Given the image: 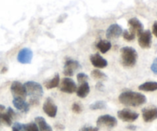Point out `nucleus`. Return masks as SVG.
<instances>
[{
	"label": "nucleus",
	"mask_w": 157,
	"mask_h": 131,
	"mask_svg": "<svg viewBox=\"0 0 157 131\" xmlns=\"http://www.w3.org/2000/svg\"><path fill=\"white\" fill-rule=\"evenodd\" d=\"M6 114L12 118V120H13L14 118H15V117H16V114H15V112L14 111V110H12V108H11V107H8Z\"/></svg>",
	"instance_id": "cd10ccee"
},
{
	"label": "nucleus",
	"mask_w": 157,
	"mask_h": 131,
	"mask_svg": "<svg viewBox=\"0 0 157 131\" xmlns=\"http://www.w3.org/2000/svg\"><path fill=\"white\" fill-rule=\"evenodd\" d=\"M33 58V52L31 49L25 48L20 50L17 55V60L21 64H30Z\"/></svg>",
	"instance_id": "9b49d317"
},
{
	"label": "nucleus",
	"mask_w": 157,
	"mask_h": 131,
	"mask_svg": "<svg viewBox=\"0 0 157 131\" xmlns=\"http://www.w3.org/2000/svg\"><path fill=\"white\" fill-rule=\"evenodd\" d=\"M123 36H124V39L127 40V41H133V40L134 39L135 37H136V35L129 30H124V32H123Z\"/></svg>",
	"instance_id": "393cba45"
},
{
	"label": "nucleus",
	"mask_w": 157,
	"mask_h": 131,
	"mask_svg": "<svg viewBox=\"0 0 157 131\" xmlns=\"http://www.w3.org/2000/svg\"><path fill=\"white\" fill-rule=\"evenodd\" d=\"M35 124H37L39 131H52V128L49 124H47L45 119L42 117H37L35 119Z\"/></svg>",
	"instance_id": "f3484780"
},
{
	"label": "nucleus",
	"mask_w": 157,
	"mask_h": 131,
	"mask_svg": "<svg viewBox=\"0 0 157 131\" xmlns=\"http://www.w3.org/2000/svg\"><path fill=\"white\" fill-rule=\"evenodd\" d=\"M14 107L17 109V110H20L22 113H28L29 110V104L25 102V100L18 99V98H14L13 101H12Z\"/></svg>",
	"instance_id": "dca6fc26"
},
{
	"label": "nucleus",
	"mask_w": 157,
	"mask_h": 131,
	"mask_svg": "<svg viewBox=\"0 0 157 131\" xmlns=\"http://www.w3.org/2000/svg\"><path fill=\"white\" fill-rule=\"evenodd\" d=\"M77 78H78V82L81 83V84H83V83H85L88 81L89 77L84 73H79L77 75Z\"/></svg>",
	"instance_id": "a878e982"
},
{
	"label": "nucleus",
	"mask_w": 157,
	"mask_h": 131,
	"mask_svg": "<svg viewBox=\"0 0 157 131\" xmlns=\"http://www.w3.org/2000/svg\"><path fill=\"white\" fill-rule=\"evenodd\" d=\"M27 91V94L30 96V99L39 100L43 95L42 86L35 81H27L24 84Z\"/></svg>",
	"instance_id": "7ed1b4c3"
},
{
	"label": "nucleus",
	"mask_w": 157,
	"mask_h": 131,
	"mask_svg": "<svg viewBox=\"0 0 157 131\" xmlns=\"http://www.w3.org/2000/svg\"><path fill=\"white\" fill-rule=\"evenodd\" d=\"M99 128L98 127H83L80 129L79 131H98Z\"/></svg>",
	"instance_id": "c85d7f7f"
},
{
	"label": "nucleus",
	"mask_w": 157,
	"mask_h": 131,
	"mask_svg": "<svg viewBox=\"0 0 157 131\" xmlns=\"http://www.w3.org/2000/svg\"><path fill=\"white\" fill-rule=\"evenodd\" d=\"M77 95L81 98H84L90 93V86L88 83H83L80 85L78 88H77Z\"/></svg>",
	"instance_id": "a211bd4d"
},
{
	"label": "nucleus",
	"mask_w": 157,
	"mask_h": 131,
	"mask_svg": "<svg viewBox=\"0 0 157 131\" xmlns=\"http://www.w3.org/2000/svg\"><path fill=\"white\" fill-rule=\"evenodd\" d=\"M153 35L157 38V21H155L153 23Z\"/></svg>",
	"instance_id": "2f4dec72"
},
{
	"label": "nucleus",
	"mask_w": 157,
	"mask_h": 131,
	"mask_svg": "<svg viewBox=\"0 0 157 131\" xmlns=\"http://www.w3.org/2000/svg\"><path fill=\"white\" fill-rule=\"evenodd\" d=\"M107 108V104L103 101H98L93 103L90 105V109L93 110H103V109Z\"/></svg>",
	"instance_id": "5701e85b"
},
{
	"label": "nucleus",
	"mask_w": 157,
	"mask_h": 131,
	"mask_svg": "<svg viewBox=\"0 0 157 131\" xmlns=\"http://www.w3.org/2000/svg\"><path fill=\"white\" fill-rule=\"evenodd\" d=\"M128 24L130 25V29L131 32H133L135 35H139L141 32H144V25L141 23L138 18H132L128 21Z\"/></svg>",
	"instance_id": "4468645a"
},
{
	"label": "nucleus",
	"mask_w": 157,
	"mask_h": 131,
	"mask_svg": "<svg viewBox=\"0 0 157 131\" xmlns=\"http://www.w3.org/2000/svg\"><path fill=\"white\" fill-rule=\"evenodd\" d=\"M5 109H6L5 106L4 105H2V104H0V113H2V112L3 110H5Z\"/></svg>",
	"instance_id": "c9c22d12"
},
{
	"label": "nucleus",
	"mask_w": 157,
	"mask_h": 131,
	"mask_svg": "<svg viewBox=\"0 0 157 131\" xmlns=\"http://www.w3.org/2000/svg\"><path fill=\"white\" fill-rule=\"evenodd\" d=\"M60 91L64 93L73 94L77 91V85L72 79L64 78H63L60 84Z\"/></svg>",
	"instance_id": "0eeeda50"
},
{
	"label": "nucleus",
	"mask_w": 157,
	"mask_h": 131,
	"mask_svg": "<svg viewBox=\"0 0 157 131\" xmlns=\"http://www.w3.org/2000/svg\"><path fill=\"white\" fill-rule=\"evenodd\" d=\"M123 33V29L121 26L117 24H112L109 26L106 32V37L108 39H114L118 38Z\"/></svg>",
	"instance_id": "f8f14e48"
},
{
	"label": "nucleus",
	"mask_w": 157,
	"mask_h": 131,
	"mask_svg": "<svg viewBox=\"0 0 157 131\" xmlns=\"http://www.w3.org/2000/svg\"><path fill=\"white\" fill-rule=\"evenodd\" d=\"M138 43L142 48H150L152 44V33L150 30H146L138 35Z\"/></svg>",
	"instance_id": "423d86ee"
},
{
	"label": "nucleus",
	"mask_w": 157,
	"mask_h": 131,
	"mask_svg": "<svg viewBox=\"0 0 157 131\" xmlns=\"http://www.w3.org/2000/svg\"><path fill=\"white\" fill-rule=\"evenodd\" d=\"M121 64L124 67H132L136 64L138 58L136 51L132 47H124L121 49Z\"/></svg>",
	"instance_id": "f03ea898"
},
{
	"label": "nucleus",
	"mask_w": 157,
	"mask_h": 131,
	"mask_svg": "<svg viewBox=\"0 0 157 131\" xmlns=\"http://www.w3.org/2000/svg\"><path fill=\"white\" fill-rule=\"evenodd\" d=\"M96 47L101 53H107L111 48V43L107 40H101L97 44Z\"/></svg>",
	"instance_id": "6ab92c4d"
},
{
	"label": "nucleus",
	"mask_w": 157,
	"mask_h": 131,
	"mask_svg": "<svg viewBox=\"0 0 157 131\" xmlns=\"http://www.w3.org/2000/svg\"><path fill=\"white\" fill-rule=\"evenodd\" d=\"M119 101L127 107H139L147 102V98L143 94L128 91L120 94Z\"/></svg>",
	"instance_id": "f257e3e1"
},
{
	"label": "nucleus",
	"mask_w": 157,
	"mask_h": 131,
	"mask_svg": "<svg viewBox=\"0 0 157 131\" xmlns=\"http://www.w3.org/2000/svg\"><path fill=\"white\" fill-rule=\"evenodd\" d=\"M142 114L144 121L145 122H152L157 119V107H151L143 109Z\"/></svg>",
	"instance_id": "ddd939ff"
},
{
	"label": "nucleus",
	"mask_w": 157,
	"mask_h": 131,
	"mask_svg": "<svg viewBox=\"0 0 157 131\" xmlns=\"http://www.w3.org/2000/svg\"><path fill=\"white\" fill-rule=\"evenodd\" d=\"M12 124V120L7 114L0 113V125L5 124V125L10 127Z\"/></svg>",
	"instance_id": "4be33fe9"
},
{
	"label": "nucleus",
	"mask_w": 157,
	"mask_h": 131,
	"mask_svg": "<svg viewBox=\"0 0 157 131\" xmlns=\"http://www.w3.org/2000/svg\"><path fill=\"white\" fill-rule=\"evenodd\" d=\"M117 116L124 122H133L139 118V114L132 111L129 109H123L117 112Z\"/></svg>",
	"instance_id": "6e6552de"
},
{
	"label": "nucleus",
	"mask_w": 157,
	"mask_h": 131,
	"mask_svg": "<svg viewBox=\"0 0 157 131\" xmlns=\"http://www.w3.org/2000/svg\"><path fill=\"white\" fill-rule=\"evenodd\" d=\"M90 61L91 64H93L94 67H97V68H104L108 64L107 60L104 59L98 53L90 55Z\"/></svg>",
	"instance_id": "2eb2a0df"
},
{
	"label": "nucleus",
	"mask_w": 157,
	"mask_h": 131,
	"mask_svg": "<svg viewBox=\"0 0 157 131\" xmlns=\"http://www.w3.org/2000/svg\"><path fill=\"white\" fill-rule=\"evenodd\" d=\"M7 70H8L7 67H3L2 70L1 71V73H2V74H3V73H4V72H6V71H7Z\"/></svg>",
	"instance_id": "e433bc0d"
},
{
	"label": "nucleus",
	"mask_w": 157,
	"mask_h": 131,
	"mask_svg": "<svg viewBox=\"0 0 157 131\" xmlns=\"http://www.w3.org/2000/svg\"><path fill=\"white\" fill-rule=\"evenodd\" d=\"M43 110L50 118H55L58 112V107L54 103L52 98H48L46 99L43 104Z\"/></svg>",
	"instance_id": "9d476101"
},
{
	"label": "nucleus",
	"mask_w": 157,
	"mask_h": 131,
	"mask_svg": "<svg viewBox=\"0 0 157 131\" xmlns=\"http://www.w3.org/2000/svg\"><path fill=\"white\" fill-rule=\"evenodd\" d=\"M60 82V77L58 74H56L55 76L52 78V80H50L48 82H44V86L47 89H52L57 87L59 85Z\"/></svg>",
	"instance_id": "412c9836"
},
{
	"label": "nucleus",
	"mask_w": 157,
	"mask_h": 131,
	"mask_svg": "<svg viewBox=\"0 0 157 131\" xmlns=\"http://www.w3.org/2000/svg\"><path fill=\"white\" fill-rule=\"evenodd\" d=\"M55 129H56L57 130H63L64 129V126H63L62 124H55Z\"/></svg>",
	"instance_id": "473e14b6"
},
{
	"label": "nucleus",
	"mask_w": 157,
	"mask_h": 131,
	"mask_svg": "<svg viewBox=\"0 0 157 131\" xmlns=\"http://www.w3.org/2000/svg\"><path fill=\"white\" fill-rule=\"evenodd\" d=\"M29 128H30L31 131H39L38 126H37V124H35V123L34 122L29 123Z\"/></svg>",
	"instance_id": "7c9ffc66"
},
{
	"label": "nucleus",
	"mask_w": 157,
	"mask_h": 131,
	"mask_svg": "<svg viewBox=\"0 0 157 131\" xmlns=\"http://www.w3.org/2000/svg\"><path fill=\"white\" fill-rule=\"evenodd\" d=\"M12 131H19V130H18L16 128H15V127H12Z\"/></svg>",
	"instance_id": "4c0bfd02"
},
{
	"label": "nucleus",
	"mask_w": 157,
	"mask_h": 131,
	"mask_svg": "<svg viewBox=\"0 0 157 131\" xmlns=\"http://www.w3.org/2000/svg\"><path fill=\"white\" fill-rule=\"evenodd\" d=\"M103 87H104V85L102 84V83L98 82V84H96V88L98 90H103Z\"/></svg>",
	"instance_id": "72a5a7b5"
},
{
	"label": "nucleus",
	"mask_w": 157,
	"mask_h": 131,
	"mask_svg": "<svg viewBox=\"0 0 157 131\" xmlns=\"http://www.w3.org/2000/svg\"><path fill=\"white\" fill-rule=\"evenodd\" d=\"M127 129H130V130H134L136 129V126H133V125H130L127 127Z\"/></svg>",
	"instance_id": "f704fd0d"
},
{
	"label": "nucleus",
	"mask_w": 157,
	"mask_h": 131,
	"mask_svg": "<svg viewBox=\"0 0 157 131\" xmlns=\"http://www.w3.org/2000/svg\"><path fill=\"white\" fill-rule=\"evenodd\" d=\"M139 90L144 91H157V82L149 81L139 86Z\"/></svg>",
	"instance_id": "aec40b11"
},
{
	"label": "nucleus",
	"mask_w": 157,
	"mask_h": 131,
	"mask_svg": "<svg viewBox=\"0 0 157 131\" xmlns=\"http://www.w3.org/2000/svg\"><path fill=\"white\" fill-rule=\"evenodd\" d=\"M117 125V121L116 118L110 115L106 114L99 117L97 120L98 127H105L107 129H111Z\"/></svg>",
	"instance_id": "20e7f679"
},
{
	"label": "nucleus",
	"mask_w": 157,
	"mask_h": 131,
	"mask_svg": "<svg viewBox=\"0 0 157 131\" xmlns=\"http://www.w3.org/2000/svg\"><path fill=\"white\" fill-rule=\"evenodd\" d=\"M81 66L78 61L75 60H67L65 61L64 67V75L66 76L71 77L73 76L75 72L79 68H81Z\"/></svg>",
	"instance_id": "1a4fd4ad"
},
{
	"label": "nucleus",
	"mask_w": 157,
	"mask_h": 131,
	"mask_svg": "<svg viewBox=\"0 0 157 131\" xmlns=\"http://www.w3.org/2000/svg\"><path fill=\"white\" fill-rule=\"evenodd\" d=\"M91 76L92 78L96 80H106L107 78L106 74L103 73L102 71H101L98 69H94V70L92 71Z\"/></svg>",
	"instance_id": "b1692460"
},
{
	"label": "nucleus",
	"mask_w": 157,
	"mask_h": 131,
	"mask_svg": "<svg viewBox=\"0 0 157 131\" xmlns=\"http://www.w3.org/2000/svg\"><path fill=\"white\" fill-rule=\"evenodd\" d=\"M10 90L14 98L25 100L26 97L28 95L25 87L19 81H14V82H12Z\"/></svg>",
	"instance_id": "39448f33"
},
{
	"label": "nucleus",
	"mask_w": 157,
	"mask_h": 131,
	"mask_svg": "<svg viewBox=\"0 0 157 131\" xmlns=\"http://www.w3.org/2000/svg\"><path fill=\"white\" fill-rule=\"evenodd\" d=\"M150 68H151V71L153 72V73L157 75V58L154 59V61H153Z\"/></svg>",
	"instance_id": "c756f323"
},
{
	"label": "nucleus",
	"mask_w": 157,
	"mask_h": 131,
	"mask_svg": "<svg viewBox=\"0 0 157 131\" xmlns=\"http://www.w3.org/2000/svg\"><path fill=\"white\" fill-rule=\"evenodd\" d=\"M71 109L72 110H73L74 113L75 114H81V112H82V107H81V106L79 104H78V103L73 104Z\"/></svg>",
	"instance_id": "bb28decb"
}]
</instances>
